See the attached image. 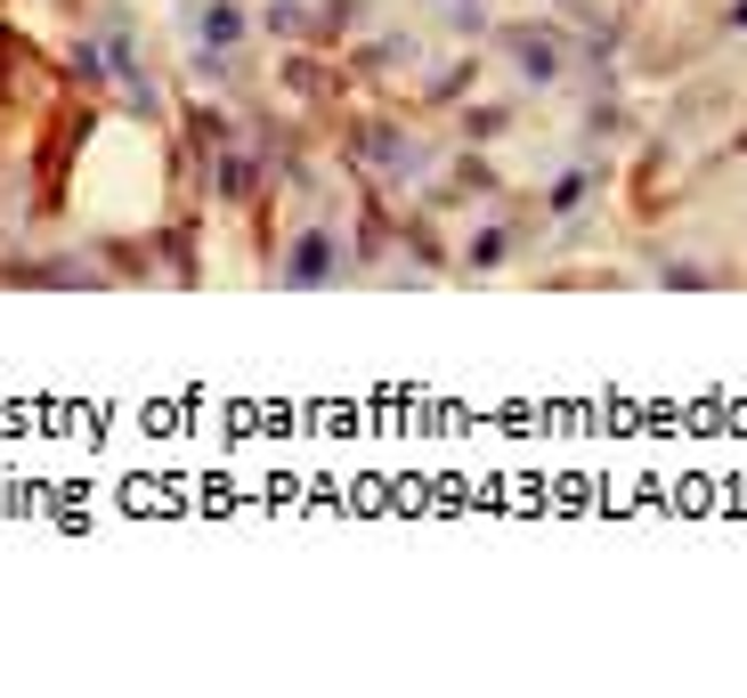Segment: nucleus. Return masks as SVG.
I'll return each mask as SVG.
<instances>
[{"label":"nucleus","mask_w":747,"mask_h":698,"mask_svg":"<svg viewBox=\"0 0 747 698\" xmlns=\"http://www.w3.org/2000/svg\"><path fill=\"white\" fill-rule=\"evenodd\" d=\"M326 268H333V244H326V236H309V244L293 252V268H284V277H293V284H317Z\"/></svg>","instance_id":"f257e3e1"},{"label":"nucleus","mask_w":747,"mask_h":698,"mask_svg":"<svg viewBox=\"0 0 747 698\" xmlns=\"http://www.w3.org/2000/svg\"><path fill=\"white\" fill-rule=\"evenodd\" d=\"M520 65H529V74H536V81H545V74H553V49H545V33H520Z\"/></svg>","instance_id":"f03ea898"}]
</instances>
